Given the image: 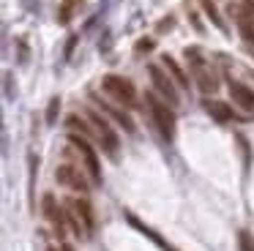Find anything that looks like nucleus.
Instances as JSON below:
<instances>
[{
	"mask_svg": "<svg viewBox=\"0 0 254 251\" xmlns=\"http://www.w3.org/2000/svg\"><path fill=\"white\" fill-rule=\"evenodd\" d=\"M148 76H150V82H153L156 93H159L164 101H170L172 107H178V104H181V96H178V87H175L178 82L167 74L164 65H161V63H150L148 65Z\"/></svg>",
	"mask_w": 254,
	"mask_h": 251,
	"instance_id": "nucleus-6",
	"label": "nucleus"
},
{
	"mask_svg": "<svg viewBox=\"0 0 254 251\" xmlns=\"http://www.w3.org/2000/svg\"><path fill=\"white\" fill-rule=\"evenodd\" d=\"M230 96H232V101H235L241 109L254 112V90H252V87H246V85H241V82H232L230 79Z\"/></svg>",
	"mask_w": 254,
	"mask_h": 251,
	"instance_id": "nucleus-13",
	"label": "nucleus"
},
{
	"mask_svg": "<svg viewBox=\"0 0 254 251\" xmlns=\"http://www.w3.org/2000/svg\"><path fill=\"white\" fill-rule=\"evenodd\" d=\"M183 58H186L189 71H191V76H194V82H197V87L205 93V96H210V93L219 90V76H216L213 71L208 68V63H205L202 52H199L197 47H186V49H183Z\"/></svg>",
	"mask_w": 254,
	"mask_h": 251,
	"instance_id": "nucleus-2",
	"label": "nucleus"
},
{
	"mask_svg": "<svg viewBox=\"0 0 254 251\" xmlns=\"http://www.w3.org/2000/svg\"><path fill=\"white\" fill-rule=\"evenodd\" d=\"M101 90H104L110 98H115V101L121 104V107H126V109L139 107L137 87H134L126 76H121V74H107L104 79H101Z\"/></svg>",
	"mask_w": 254,
	"mask_h": 251,
	"instance_id": "nucleus-3",
	"label": "nucleus"
},
{
	"mask_svg": "<svg viewBox=\"0 0 254 251\" xmlns=\"http://www.w3.org/2000/svg\"><path fill=\"white\" fill-rule=\"evenodd\" d=\"M79 5H82V0H63L61 8H58V22H61V25H68Z\"/></svg>",
	"mask_w": 254,
	"mask_h": 251,
	"instance_id": "nucleus-18",
	"label": "nucleus"
},
{
	"mask_svg": "<svg viewBox=\"0 0 254 251\" xmlns=\"http://www.w3.org/2000/svg\"><path fill=\"white\" fill-rule=\"evenodd\" d=\"M19 60H28V47H25V41H19Z\"/></svg>",
	"mask_w": 254,
	"mask_h": 251,
	"instance_id": "nucleus-24",
	"label": "nucleus"
},
{
	"mask_svg": "<svg viewBox=\"0 0 254 251\" xmlns=\"http://www.w3.org/2000/svg\"><path fill=\"white\" fill-rule=\"evenodd\" d=\"M55 180L61 186H66V188L77 191V194H85V191L90 188V183L85 180V175L79 172V167H74V164H61V167L55 169Z\"/></svg>",
	"mask_w": 254,
	"mask_h": 251,
	"instance_id": "nucleus-8",
	"label": "nucleus"
},
{
	"mask_svg": "<svg viewBox=\"0 0 254 251\" xmlns=\"http://www.w3.org/2000/svg\"><path fill=\"white\" fill-rule=\"evenodd\" d=\"M145 107H148V112H150V118H153L159 134L170 142L172 136H175V112H172V104L164 101L159 93L148 90L145 93Z\"/></svg>",
	"mask_w": 254,
	"mask_h": 251,
	"instance_id": "nucleus-1",
	"label": "nucleus"
},
{
	"mask_svg": "<svg viewBox=\"0 0 254 251\" xmlns=\"http://www.w3.org/2000/svg\"><path fill=\"white\" fill-rule=\"evenodd\" d=\"M90 98H93V104H96V107H99L101 112L107 115V118H112V120H115V123L121 126L123 131H126V134H134V131H137V126H134L131 115H128L126 109H121V107H115V104L104 101V98H101V96H96V93H93Z\"/></svg>",
	"mask_w": 254,
	"mask_h": 251,
	"instance_id": "nucleus-10",
	"label": "nucleus"
},
{
	"mask_svg": "<svg viewBox=\"0 0 254 251\" xmlns=\"http://www.w3.org/2000/svg\"><path fill=\"white\" fill-rule=\"evenodd\" d=\"M153 49V38H139L137 41V52L142 55V52H150Z\"/></svg>",
	"mask_w": 254,
	"mask_h": 251,
	"instance_id": "nucleus-21",
	"label": "nucleus"
},
{
	"mask_svg": "<svg viewBox=\"0 0 254 251\" xmlns=\"http://www.w3.org/2000/svg\"><path fill=\"white\" fill-rule=\"evenodd\" d=\"M128 224H131L134 229H139V232H142V235H148V238L153 240V243H159V246H161V251H175V246H170V243H167V240L161 238L159 232H153V229H150L148 224H142V221H139L137 216H131V213H128Z\"/></svg>",
	"mask_w": 254,
	"mask_h": 251,
	"instance_id": "nucleus-15",
	"label": "nucleus"
},
{
	"mask_svg": "<svg viewBox=\"0 0 254 251\" xmlns=\"http://www.w3.org/2000/svg\"><path fill=\"white\" fill-rule=\"evenodd\" d=\"M238 246H241V251H254V235L249 229H241L238 232Z\"/></svg>",
	"mask_w": 254,
	"mask_h": 251,
	"instance_id": "nucleus-20",
	"label": "nucleus"
},
{
	"mask_svg": "<svg viewBox=\"0 0 254 251\" xmlns=\"http://www.w3.org/2000/svg\"><path fill=\"white\" fill-rule=\"evenodd\" d=\"M68 145L74 147V150L79 153V158H82V164H85V169H88V175H90V180H93L96 186H101V180H104V172H101V161H99V153H96V147L90 145V139L88 136H82V134H68Z\"/></svg>",
	"mask_w": 254,
	"mask_h": 251,
	"instance_id": "nucleus-5",
	"label": "nucleus"
},
{
	"mask_svg": "<svg viewBox=\"0 0 254 251\" xmlns=\"http://www.w3.org/2000/svg\"><path fill=\"white\" fill-rule=\"evenodd\" d=\"M6 96H8V98L14 96V90H11V76H8V74H6Z\"/></svg>",
	"mask_w": 254,
	"mask_h": 251,
	"instance_id": "nucleus-25",
	"label": "nucleus"
},
{
	"mask_svg": "<svg viewBox=\"0 0 254 251\" xmlns=\"http://www.w3.org/2000/svg\"><path fill=\"white\" fill-rule=\"evenodd\" d=\"M161 65H164V68H167V74H170L172 79L178 82V87L189 90V85H191V82H189V74L181 68V63H178V60L172 58V55H161Z\"/></svg>",
	"mask_w": 254,
	"mask_h": 251,
	"instance_id": "nucleus-14",
	"label": "nucleus"
},
{
	"mask_svg": "<svg viewBox=\"0 0 254 251\" xmlns=\"http://www.w3.org/2000/svg\"><path fill=\"white\" fill-rule=\"evenodd\" d=\"M227 14H230L232 19L238 22V30H241L243 41H246V44H254V5L249 3V0H243V3L230 0V5H227Z\"/></svg>",
	"mask_w": 254,
	"mask_h": 251,
	"instance_id": "nucleus-7",
	"label": "nucleus"
},
{
	"mask_svg": "<svg viewBox=\"0 0 254 251\" xmlns=\"http://www.w3.org/2000/svg\"><path fill=\"white\" fill-rule=\"evenodd\" d=\"M66 227L71 229L74 238H79V240L88 238V229H85V224L79 221V216L74 213V207H66Z\"/></svg>",
	"mask_w": 254,
	"mask_h": 251,
	"instance_id": "nucleus-16",
	"label": "nucleus"
},
{
	"mask_svg": "<svg viewBox=\"0 0 254 251\" xmlns=\"http://www.w3.org/2000/svg\"><path fill=\"white\" fill-rule=\"evenodd\" d=\"M202 109H205V112H208L213 120H219V123H230V120H238V115L232 112L230 104L216 101V98H205V101H202Z\"/></svg>",
	"mask_w": 254,
	"mask_h": 251,
	"instance_id": "nucleus-12",
	"label": "nucleus"
},
{
	"mask_svg": "<svg viewBox=\"0 0 254 251\" xmlns=\"http://www.w3.org/2000/svg\"><path fill=\"white\" fill-rule=\"evenodd\" d=\"M85 118L93 123L96 131H99V147H101V150H104L110 158L121 156V139H118L115 128L110 126V120L104 118V112H99V109H88V112H85Z\"/></svg>",
	"mask_w": 254,
	"mask_h": 251,
	"instance_id": "nucleus-4",
	"label": "nucleus"
},
{
	"mask_svg": "<svg viewBox=\"0 0 254 251\" xmlns=\"http://www.w3.org/2000/svg\"><path fill=\"white\" fill-rule=\"evenodd\" d=\"M41 213H44V218L52 224L58 238H63V235H66V210L55 202V194H44V199H41Z\"/></svg>",
	"mask_w": 254,
	"mask_h": 251,
	"instance_id": "nucleus-9",
	"label": "nucleus"
},
{
	"mask_svg": "<svg viewBox=\"0 0 254 251\" xmlns=\"http://www.w3.org/2000/svg\"><path fill=\"white\" fill-rule=\"evenodd\" d=\"M189 19H191V25H194V30L197 33H205V27H202V22H199V16L194 14V11H189Z\"/></svg>",
	"mask_w": 254,
	"mask_h": 251,
	"instance_id": "nucleus-22",
	"label": "nucleus"
},
{
	"mask_svg": "<svg viewBox=\"0 0 254 251\" xmlns=\"http://www.w3.org/2000/svg\"><path fill=\"white\" fill-rule=\"evenodd\" d=\"M58 112H61V98L52 96L50 104H47V126H55L58 123Z\"/></svg>",
	"mask_w": 254,
	"mask_h": 251,
	"instance_id": "nucleus-19",
	"label": "nucleus"
},
{
	"mask_svg": "<svg viewBox=\"0 0 254 251\" xmlns=\"http://www.w3.org/2000/svg\"><path fill=\"white\" fill-rule=\"evenodd\" d=\"M61 251H74V246L71 243H61Z\"/></svg>",
	"mask_w": 254,
	"mask_h": 251,
	"instance_id": "nucleus-26",
	"label": "nucleus"
},
{
	"mask_svg": "<svg viewBox=\"0 0 254 251\" xmlns=\"http://www.w3.org/2000/svg\"><path fill=\"white\" fill-rule=\"evenodd\" d=\"M197 3L202 5V11L208 14V19L213 22V25L219 27L221 33H227V22L221 19V14H219V8H216V3H213V0H197Z\"/></svg>",
	"mask_w": 254,
	"mask_h": 251,
	"instance_id": "nucleus-17",
	"label": "nucleus"
},
{
	"mask_svg": "<svg viewBox=\"0 0 254 251\" xmlns=\"http://www.w3.org/2000/svg\"><path fill=\"white\" fill-rule=\"evenodd\" d=\"M172 30V16H167V19L159 22V33H170Z\"/></svg>",
	"mask_w": 254,
	"mask_h": 251,
	"instance_id": "nucleus-23",
	"label": "nucleus"
},
{
	"mask_svg": "<svg viewBox=\"0 0 254 251\" xmlns=\"http://www.w3.org/2000/svg\"><path fill=\"white\" fill-rule=\"evenodd\" d=\"M68 205L74 207V213H77L79 221L85 224V229H88V238H90V235L96 232V210H93V205H90V199L82 194V196H74Z\"/></svg>",
	"mask_w": 254,
	"mask_h": 251,
	"instance_id": "nucleus-11",
	"label": "nucleus"
}]
</instances>
